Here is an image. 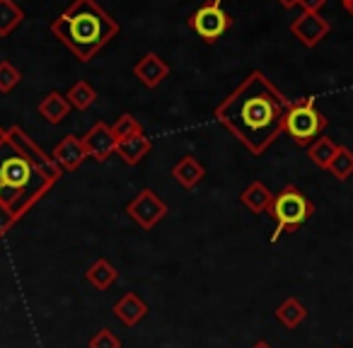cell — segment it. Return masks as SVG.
I'll list each match as a JSON object with an SVG mask.
<instances>
[{
    "label": "cell",
    "instance_id": "obj_15",
    "mask_svg": "<svg viewBox=\"0 0 353 348\" xmlns=\"http://www.w3.org/2000/svg\"><path fill=\"white\" fill-rule=\"evenodd\" d=\"M242 206H247L252 213L261 216V213H269L271 203H274V192L266 187L264 182H252L245 192L240 194Z\"/></svg>",
    "mask_w": 353,
    "mask_h": 348
},
{
    "label": "cell",
    "instance_id": "obj_23",
    "mask_svg": "<svg viewBox=\"0 0 353 348\" xmlns=\"http://www.w3.org/2000/svg\"><path fill=\"white\" fill-rule=\"evenodd\" d=\"M22 83V73L10 63V61H0V92L8 94Z\"/></svg>",
    "mask_w": 353,
    "mask_h": 348
},
{
    "label": "cell",
    "instance_id": "obj_11",
    "mask_svg": "<svg viewBox=\"0 0 353 348\" xmlns=\"http://www.w3.org/2000/svg\"><path fill=\"white\" fill-rule=\"evenodd\" d=\"M51 157L63 172H75L85 160H88V150L83 145V138L78 136H65L59 145L54 147Z\"/></svg>",
    "mask_w": 353,
    "mask_h": 348
},
{
    "label": "cell",
    "instance_id": "obj_12",
    "mask_svg": "<svg viewBox=\"0 0 353 348\" xmlns=\"http://www.w3.org/2000/svg\"><path fill=\"white\" fill-rule=\"evenodd\" d=\"M114 317H117L123 327H136V324H141L143 319L148 317V303L128 290V293H123L121 298L117 300V305H114Z\"/></svg>",
    "mask_w": 353,
    "mask_h": 348
},
{
    "label": "cell",
    "instance_id": "obj_7",
    "mask_svg": "<svg viewBox=\"0 0 353 348\" xmlns=\"http://www.w3.org/2000/svg\"><path fill=\"white\" fill-rule=\"evenodd\" d=\"M126 213L141 230H152V227L167 216V203L162 201L152 189L145 187L143 192H138L136 196L128 201Z\"/></svg>",
    "mask_w": 353,
    "mask_h": 348
},
{
    "label": "cell",
    "instance_id": "obj_24",
    "mask_svg": "<svg viewBox=\"0 0 353 348\" xmlns=\"http://www.w3.org/2000/svg\"><path fill=\"white\" fill-rule=\"evenodd\" d=\"M112 131H114V136H117V141H121V138L131 136V133L143 131V126L136 121L133 114H121V116L117 119V123H112Z\"/></svg>",
    "mask_w": 353,
    "mask_h": 348
},
{
    "label": "cell",
    "instance_id": "obj_25",
    "mask_svg": "<svg viewBox=\"0 0 353 348\" xmlns=\"http://www.w3.org/2000/svg\"><path fill=\"white\" fill-rule=\"evenodd\" d=\"M90 348H121L119 336L112 329H99L92 338H90Z\"/></svg>",
    "mask_w": 353,
    "mask_h": 348
},
{
    "label": "cell",
    "instance_id": "obj_5",
    "mask_svg": "<svg viewBox=\"0 0 353 348\" xmlns=\"http://www.w3.org/2000/svg\"><path fill=\"white\" fill-rule=\"evenodd\" d=\"M327 123V116L314 107V97L307 94V97L288 104V112L283 119V133H288L298 145L307 147L310 143H314L322 136Z\"/></svg>",
    "mask_w": 353,
    "mask_h": 348
},
{
    "label": "cell",
    "instance_id": "obj_2",
    "mask_svg": "<svg viewBox=\"0 0 353 348\" xmlns=\"http://www.w3.org/2000/svg\"><path fill=\"white\" fill-rule=\"evenodd\" d=\"M288 104L290 99L261 70H252L218 104L213 116L252 155H264L274 145L276 138L283 133Z\"/></svg>",
    "mask_w": 353,
    "mask_h": 348
},
{
    "label": "cell",
    "instance_id": "obj_28",
    "mask_svg": "<svg viewBox=\"0 0 353 348\" xmlns=\"http://www.w3.org/2000/svg\"><path fill=\"white\" fill-rule=\"evenodd\" d=\"M343 8H346V10L353 15V0H348V3H343Z\"/></svg>",
    "mask_w": 353,
    "mask_h": 348
},
{
    "label": "cell",
    "instance_id": "obj_30",
    "mask_svg": "<svg viewBox=\"0 0 353 348\" xmlns=\"http://www.w3.org/2000/svg\"><path fill=\"white\" fill-rule=\"evenodd\" d=\"M341 3H348V0H341Z\"/></svg>",
    "mask_w": 353,
    "mask_h": 348
},
{
    "label": "cell",
    "instance_id": "obj_20",
    "mask_svg": "<svg viewBox=\"0 0 353 348\" xmlns=\"http://www.w3.org/2000/svg\"><path fill=\"white\" fill-rule=\"evenodd\" d=\"M25 22V10L15 0H0V37H10Z\"/></svg>",
    "mask_w": 353,
    "mask_h": 348
},
{
    "label": "cell",
    "instance_id": "obj_9",
    "mask_svg": "<svg viewBox=\"0 0 353 348\" xmlns=\"http://www.w3.org/2000/svg\"><path fill=\"white\" fill-rule=\"evenodd\" d=\"M117 136H114L112 126L104 121H97L88 133L83 136V145L88 150V157L97 162H107L109 157L117 152Z\"/></svg>",
    "mask_w": 353,
    "mask_h": 348
},
{
    "label": "cell",
    "instance_id": "obj_6",
    "mask_svg": "<svg viewBox=\"0 0 353 348\" xmlns=\"http://www.w3.org/2000/svg\"><path fill=\"white\" fill-rule=\"evenodd\" d=\"M187 25L203 44H216V41L232 27V15H228V12L223 10L221 0H208L196 12L189 15Z\"/></svg>",
    "mask_w": 353,
    "mask_h": 348
},
{
    "label": "cell",
    "instance_id": "obj_1",
    "mask_svg": "<svg viewBox=\"0 0 353 348\" xmlns=\"http://www.w3.org/2000/svg\"><path fill=\"white\" fill-rule=\"evenodd\" d=\"M63 170L25 128L0 126V240L51 192Z\"/></svg>",
    "mask_w": 353,
    "mask_h": 348
},
{
    "label": "cell",
    "instance_id": "obj_10",
    "mask_svg": "<svg viewBox=\"0 0 353 348\" xmlns=\"http://www.w3.org/2000/svg\"><path fill=\"white\" fill-rule=\"evenodd\" d=\"M133 75L138 78V83L148 90H155L162 80L170 78V65L155 54V51H148L136 65H133Z\"/></svg>",
    "mask_w": 353,
    "mask_h": 348
},
{
    "label": "cell",
    "instance_id": "obj_19",
    "mask_svg": "<svg viewBox=\"0 0 353 348\" xmlns=\"http://www.w3.org/2000/svg\"><path fill=\"white\" fill-rule=\"evenodd\" d=\"M70 109H78V112H88L94 102H97V90L88 83V80H78L73 88L65 92Z\"/></svg>",
    "mask_w": 353,
    "mask_h": 348
},
{
    "label": "cell",
    "instance_id": "obj_27",
    "mask_svg": "<svg viewBox=\"0 0 353 348\" xmlns=\"http://www.w3.org/2000/svg\"><path fill=\"white\" fill-rule=\"evenodd\" d=\"M279 6H281V8H285V10H290V8L298 6V0H279Z\"/></svg>",
    "mask_w": 353,
    "mask_h": 348
},
{
    "label": "cell",
    "instance_id": "obj_29",
    "mask_svg": "<svg viewBox=\"0 0 353 348\" xmlns=\"http://www.w3.org/2000/svg\"><path fill=\"white\" fill-rule=\"evenodd\" d=\"M252 348H271V346H269V343H266V341H259V343H254V346H252Z\"/></svg>",
    "mask_w": 353,
    "mask_h": 348
},
{
    "label": "cell",
    "instance_id": "obj_3",
    "mask_svg": "<svg viewBox=\"0 0 353 348\" xmlns=\"http://www.w3.org/2000/svg\"><path fill=\"white\" fill-rule=\"evenodd\" d=\"M51 34L80 63H90L119 34V22L99 6L97 0H73L51 22Z\"/></svg>",
    "mask_w": 353,
    "mask_h": 348
},
{
    "label": "cell",
    "instance_id": "obj_26",
    "mask_svg": "<svg viewBox=\"0 0 353 348\" xmlns=\"http://www.w3.org/2000/svg\"><path fill=\"white\" fill-rule=\"evenodd\" d=\"M298 6L303 8V12H322L327 0H298Z\"/></svg>",
    "mask_w": 353,
    "mask_h": 348
},
{
    "label": "cell",
    "instance_id": "obj_16",
    "mask_svg": "<svg viewBox=\"0 0 353 348\" xmlns=\"http://www.w3.org/2000/svg\"><path fill=\"white\" fill-rule=\"evenodd\" d=\"M117 278H119V271L114 269V264L107 259H97L85 271V280H88L94 290H109L117 283Z\"/></svg>",
    "mask_w": 353,
    "mask_h": 348
},
{
    "label": "cell",
    "instance_id": "obj_22",
    "mask_svg": "<svg viewBox=\"0 0 353 348\" xmlns=\"http://www.w3.org/2000/svg\"><path fill=\"white\" fill-rule=\"evenodd\" d=\"M327 172L336 179V182H346V179H351V174H353V150L351 147L339 145L336 155H334V160L329 162Z\"/></svg>",
    "mask_w": 353,
    "mask_h": 348
},
{
    "label": "cell",
    "instance_id": "obj_13",
    "mask_svg": "<svg viewBox=\"0 0 353 348\" xmlns=\"http://www.w3.org/2000/svg\"><path fill=\"white\" fill-rule=\"evenodd\" d=\"M150 150H152V141L143 131L131 133V136L121 138V141L117 143V155L121 157V162L128 167L138 165L143 157L150 155Z\"/></svg>",
    "mask_w": 353,
    "mask_h": 348
},
{
    "label": "cell",
    "instance_id": "obj_14",
    "mask_svg": "<svg viewBox=\"0 0 353 348\" xmlns=\"http://www.w3.org/2000/svg\"><path fill=\"white\" fill-rule=\"evenodd\" d=\"M206 177V167L196 160L194 155H187L172 167V179L182 189H196Z\"/></svg>",
    "mask_w": 353,
    "mask_h": 348
},
{
    "label": "cell",
    "instance_id": "obj_4",
    "mask_svg": "<svg viewBox=\"0 0 353 348\" xmlns=\"http://www.w3.org/2000/svg\"><path fill=\"white\" fill-rule=\"evenodd\" d=\"M269 216L276 223V232L271 235V242H276L283 232L298 230L300 225H305L314 216V203L295 184H288L279 194H274Z\"/></svg>",
    "mask_w": 353,
    "mask_h": 348
},
{
    "label": "cell",
    "instance_id": "obj_17",
    "mask_svg": "<svg viewBox=\"0 0 353 348\" xmlns=\"http://www.w3.org/2000/svg\"><path fill=\"white\" fill-rule=\"evenodd\" d=\"M39 114L46 119L49 123H61L65 116L70 114V104H68V99H65V94H61L59 90H54V92H49L44 99L39 102Z\"/></svg>",
    "mask_w": 353,
    "mask_h": 348
},
{
    "label": "cell",
    "instance_id": "obj_8",
    "mask_svg": "<svg viewBox=\"0 0 353 348\" xmlns=\"http://www.w3.org/2000/svg\"><path fill=\"white\" fill-rule=\"evenodd\" d=\"M329 30H332V27H329V22L324 20L319 12H303V15H298L290 22V34H293L300 44L307 46V49H314V46L329 34Z\"/></svg>",
    "mask_w": 353,
    "mask_h": 348
},
{
    "label": "cell",
    "instance_id": "obj_18",
    "mask_svg": "<svg viewBox=\"0 0 353 348\" xmlns=\"http://www.w3.org/2000/svg\"><path fill=\"white\" fill-rule=\"evenodd\" d=\"M276 319H279L285 329H298L300 324L307 319V307H305L298 298H285L283 303L276 307Z\"/></svg>",
    "mask_w": 353,
    "mask_h": 348
},
{
    "label": "cell",
    "instance_id": "obj_21",
    "mask_svg": "<svg viewBox=\"0 0 353 348\" xmlns=\"http://www.w3.org/2000/svg\"><path fill=\"white\" fill-rule=\"evenodd\" d=\"M336 150H339V145L332 141V138L319 136L317 141L307 145V157H310V162H312V165L319 167V170H327L329 162H332L334 155H336Z\"/></svg>",
    "mask_w": 353,
    "mask_h": 348
}]
</instances>
